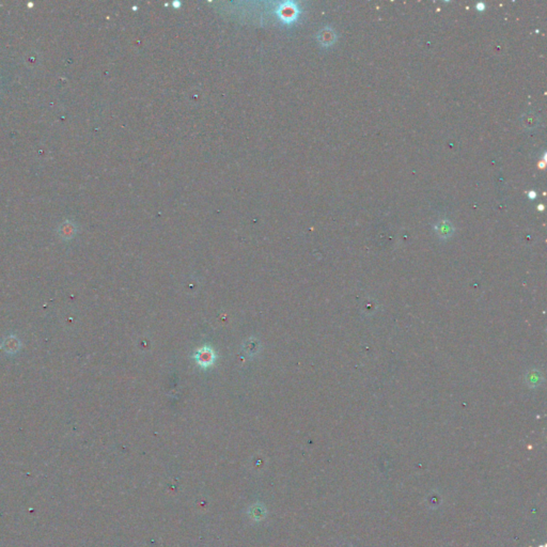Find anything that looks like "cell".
<instances>
[{
	"label": "cell",
	"instance_id": "1",
	"mask_svg": "<svg viewBox=\"0 0 547 547\" xmlns=\"http://www.w3.org/2000/svg\"><path fill=\"white\" fill-rule=\"evenodd\" d=\"M194 358L201 368H208L213 365V362L216 359V355H215V352L211 347L203 346L195 353Z\"/></svg>",
	"mask_w": 547,
	"mask_h": 547
},
{
	"label": "cell",
	"instance_id": "2",
	"mask_svg": "<svg viewBox=\"0 0 547 547\" xmlns=\"http://www.w3.org/2000/svg\"><path fill=\"white\" fill-rule=\"evenodd\" d=\"M1 347L4 349L7 354L14 355L21 349L22 343L21 340L18 339L16 336H9L3 340Z\"/></svg>",
	"mask_w": 547,
	"mask_h": 547
},
{
	"label": "cell",
	"instance_id": "3",
	"mask_svg": "<svg viewBox=\"0 0 547 547\" xmlns=\"http://www.w3.org/2000/svg\"><path fill=\"white\" fill-rule=\"evenodd\" d=\"M318 41L321 42V44L324 46L333 45L337 41V33L333 28L330 27L324 28L322 31L318 33Z\"/></svg>",
	"mask_w": 547,
	"mask_h": 547
},
{
	"label": "cell",
	"instance_id": "4",
	"mask_svg": "<svg viewBox=\"0 0 547 547\" xmlns=\"http://www.w3.org/2000/svg\"><path fill=\"white\" fill-rule=\"evenodd\" d=\"M59 234L64 239H71L74 234H75V226L70 223V221H66V223L60 227Z\"/></svg>",
	"mask_w": 547,
	"mask_h": 547
},
{
	"label": "cell",
	"instance_id": "5",
	"mask_svg": "<svg viewBox=\"0 0 547 547\" xmlns=\"http://www.w3.org/2000/svg\"><path fill=\"white\" fill-rule=\"evenodd\" d=\"M437 231L442 236H448L452 233V227L448 221H440L437 225Z\"/></svg>",
	"mask_w": 547,
	"mask_h": 547
},
{
	"label": "cell",
	"instance_id": "6",
	"mask_svg": "<svg viewBox=\"0 0 547 547\" xmlns=\"http://www.w3.org/2000/svg\"><path fill=\"white\" fill-rule=\"evenodd\" d=\"M523 122H524V124H526V123H530L529 127H533L538 123V119L537 118L533 119L532 115H528L527 116H525V118H523Z\"/></svg>",
	"mask_w": 547,
	"mask_h": 547
},
{
	"label": "cell",
	"instance_id": "7",
	"mask_svg": "<svg viewBox=\"0 0 547 547\" xmlns=\"http://www.w3.org/2000/svg\"><path fill=\"white\" fill-rule=\"evenodd\" d=\"M476 8H477L478 11H484L485 9H487V5H485L484 2H479V3H477Z\"/></svg>",
	"mask_w": 547,
	"mask_h": 547
},
{
	"label": "cell",
	"instance_id": "8",
	"mask_svg": "<svg viewBox=\"0 0 547 547\" xmlns=\"http://www.w3.org/2000/svg\"><path fill=\"white\" fill-rule=\"evenodd\" d=\"M528 196H529V198H530V199L533 200V199H536V198H537V196H538V195H537L536 192H534V190H530L529 194H528Z\"/></svg>",
	"mask_w": 547,
	"mask_h": 547
}]
</instances>
